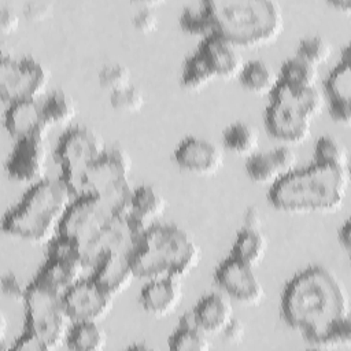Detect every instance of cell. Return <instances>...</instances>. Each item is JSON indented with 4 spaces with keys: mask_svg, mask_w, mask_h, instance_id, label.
Wrapping results in <instances>:
<instances>
[{
    "mask_svg": "<svg viewBox=\"0 0 351 351\" xmlns=\"http://www.w3.org/2000/svg\"><path fill=\"white\" fill-rule=\"evenodd\" d=\"M130 171L129 154L122 147L112 145L85 173L84 195H96L106 200L117 214L129 215L134 191Z\"/></svg>",
    "mask_w": 351,
    "mask_h": 351,
    "instance_id": "cell-6",
    "label": "cell"
},
{
    "mask_svg": "<svg viewBox=\"0 0 351 351\" xmlns=\"http://www.w3.org/2000/svg\"><path fill=\"white\" fill-rule=\"evenodd\" d=\"M314 162L336 167H348V154L339 140L332 136H322L314 145Z\"/></svg>",
    "mask_w": 351,
    "mask_h": 351,
    "instance_id": "cell-33",
    "label": "cell"
},
{
    "mask_svg": "<svg viewBox=\"0 0 351 351\" xmlns=\"http://www.w3.org/2000/svg\"><path fill=\"white\" fill-rule=\"evenodd\" d=\"M200 256L199 244L186 230L177 225L155 222L141 233L130 262L136 278H181L199 265Z\"/></svg>",
    "mask_w": 351,
    "mask_h": 351,
    "instance_id": "cell-4",
    "label": "cell"
},
{
    "mask_svg": "<svg viewBox=\"0 0 351 351\" xmlns=\"http://www.w3.org/2000/svg\"><path fill=\"white\" fill-rule=\"evenodd\" d=\"M244 66L239 47L217 37L206 36L191 53L181 69V85L189 90H197L215 78L237 77Z\"/></svg>",
    "mask_w": 351,
    "mask_h": 351,
    "instance_id": "cell-7",
    "label": "cell"
},
{
    "mask_svg": "<svg viewBox=\"0 0 351 351\" xmlns=\"http://www.w3.org/2000/svg\"><path fill=\"white\" fill-rule=\"evenodd\" d=\"M329 112L333 121L348 125L351 121V59L350 48L346 47L340 62L329 73L324 84Z\"/></svg>",
    "mask_w": 351,
    "mask_h": 351,
    "instance_id": "cell-18",
    "label": "cell"
},
{
    "mask_svg": "<svg viewBox=\"0 0 351 351\" xmlns=\"http://www.w3.org/2000/svg\"><path fill=\"white\" fill-rule=\"evenodd\" d=\"M166 210V199L151 185L134 188L129 215L144 229L154 225Z\"/></svg>",
    "mask_w": 351,
    "mask_h": 351,
    "instance_id": "cell-24",
    "label": "cell"
},
{
    "mask_svg": "<svg viewBox=\"0 0 351 351\" xmlns=\"http://www.w3.org/2000/svg\"><path fill=\"white\" fill-rule=\"evenodd\" d=\"M117 217L121 215L101 197L82 195L73 199L59 223L58 234L73 240L78 245L85 265L89 266L95 245Z\"/></svg>",
    "mask_w": 351,
    "mask_h": 351,
    "instance_id": "cell-9",
    "label": "cell"
},
{
    "mask_svg": "<svg viewBox=\"0 0 351 351\" xmlns=\"http://www.w3.org/2000/svg\"><path fill=\"white\" fill-rule=\"evenodd\" d=\"M350 184L348 167L313 163L271 184L267 199L287 213H329L341 207Z\"/></svg>",
    "mask_w": 351,
    "mask_h": 351,
    "instance_id": "cell-3",
    "label": "cell"
},
{
    "mask_svg": "<svg viewBox=\"0 0 351 351\" xmlns=\"http://www.w3.org/2000/svg\"><path fill=\"white\" fill-rule=\"evenodd\" d=\"M180 26L202 38L217 36L239 48H254L281 34L284 15L274 0H199L182 8Z\"/></svg>",
    "mask_w": 351,
    "mask_h": 351,
    "instance_id": "cell-1",
    "label": "cell"
},
{
    "mask_svg": "<svg viewBox=\"0 0 351 351\" xmlns=\"http://www.w3.org/2000/svg\"><path fill=\"white\" fill-rule=\"evenodd\" d=\"M97 78L100 86L107 89L108 92H114L132 84L130 70L128 69V66L118 62L103 64L97 73Z\"/></svg>",
    "mask_w": 351,
    "mask_h": 351,
    "instance_id": "cell-35",
    "label": "cell"
},
{
    "mask_svg": "<svg viewBox=\"0 0 351 351\" xmlns=\"http://www.w3.org/2000/svg\"><path fill=\"white\" fill-rule=\"evenodd\" d=\"M217 285L230 298L247 306L259 304L265 299V287L252 266L229 255L215 269Z\"/></svg>",
    "mask_w": 351,
    "mask_h": 351,
    "instance_id": "cell-14",
    "label": "cell"
},
{
    "mask_svg": "<svg viewBox=\"0 0 351 351\" xmlns=\"http://www.w3.org/2000/svg\"><path fill=\"white\" fill-rule=\"evenodd\" d=\"M182 300V284L177 277H156L140 291V304L152 317H167L180 306Z\"/></svg>",
    "mask_w": 351,
    "mask_h": 351,
    "instance_id": "cell-21",
    "label": "cell"
},
{
    "mask_svg": "<svg viewBox=\"0 0 351 351\" xmlns=\"http://www.w3.org/2000/svg\"><path fill=\"white\" fill-rule=\"evenodd\" d=\"M19 26V14L18 11L8 4L0 5V29L3 34H11Z\"/></svg>",
    "mask_w": 351,
    "mask_h": 351,
    "instance_id": "cell-41",
    "label": "cell"
},
{
    "mask_svg": "<svg viewBox=\"0 0 351 351\" xmlns=\"http://www.w3.org/2000/svg\"><path fill=\"white\" fill-rule=\"evenodd\" d=\"M145 99L143 92L133 84L110 92V104L112 108L123 112H137L144 107Z\"/></svg>",
    "mask_w": 351,
    "mask_h": 351,
    "instance_id": "cell-36",
    "label": "cell"
},
{
    "mask_svg": "<svg viewBox=\"0 0 351 351\" xmlns=\"http://www.w3.org/2000/svg\"><path fill=\"white\" fill-rule=\"evenodd\" d=\"M237 77L240 84L255 95H270L280 81L278 74L263 60L244 63Z\"/></svg>",
    "mask_w": 351,
    "mask_h": 351,
    "instance_id": "cell-28",
    "label": "cell"
},
{
    "mask_svg": "<svg viewBox=\"0 0 351 351\" xmlns=\"http://www.w3.org/2000/svg\"><path fill=\"white\" fill-rule=\"evenodd\" d=\"M298 155L289 145H281L267 152H254L247 158L248 177L261 184H274L296 169Z\"/></svg>",
    "mask_w": 351,
    "mask_h": 351,
    "instance_id": "cell-19",
    "label": "cell"
},
{
    "mask_svg": "<svg viewBox=\"0 0 351 351\" xmlns=\"http://www.w3.org/2000/svg\"><path fill=\"white\" fill-rule=\"evenodd\" d=\"M191 313L195 324L210 336L222 333L234 317L229 299L219 293L204 295Z\"/></svg>",
    "mask_w": 351,
    "mask_h": 351,
    "instance_id": "cell-23",
    "label": "cell"
},
{
    "mask_svg": "<svg viewBox=\"0 0 351 351\" xmlns=\"http://www.w3.org/2000/svg\"><path fill=\"white\" fill-rule=\"evenodd\" d=\"M278 78L281 84L292 89L317 86L315 84L318 80V67L295 55L282 63Z\"/></svg>",
    "mask_w": 351,
    "mask_h": 351,
    "instance_id": "cell-30",
    "label": "cell"
},
{
    "mask_svg": "<svg viewBox=\"0 0 351 351\" xmlns=\"http://www.w3.org/2000/svg\"><path fill=\"white\" fill-rule=\"evenodd\" d=\"M110 292L101 288L92 277L82 278L63 295L66 311L73 322H100L114 306Z\"/></svg>",
    "mask_w": 351,
    "mask_h": 351,
    "instance_id": "cell-15",
    "label": "cell"
},
{
    "mask_svg": "<svg viewBox=\"0 0 351 351\" xmlns=\"http://www.w3.org/2000/svg\"><path fill=\"white\" fill-rule=\"evenodd\" d=\"M43 114L49 126H62L70 123L77 115L74 99L63 89H55L47 95L41 103Z\"/></svg>",
    "mask_w": 351,
    "mask_h": 351,
    "instance_id": "cell-32",
    "label": "cell"
},
{
    "mask_svg": "<svg viewBox=\"0 0 351 351\" xmlns=\"http://www.w3.org/2000/svg\"><path fill=\"white\" fill-rule=\"evenodd\" d=\"M261 213L256 207H248L244 214V226L251 229H261Z\"/></svg>",
    "mask_w": 351,
    "mask_h": 351,
    "instance_id": "cell-44",
    "label": "cell"
},
{
    "mask_svg": "<svg viewBox=\"0 0 351 351\" xmlns=\"http://www.w3.org/2000/svg\"><path fill=\"white\" fill-rule=\"evenodd\" d=\"M74 196L59 178H44L30 189L3 218V230L33 243H49Z\"/></svg>",
    "mask_w": 351,
    "mask_h": 351,
    "instance_id": "cell-5",
    "label": "cell"
},
{
    "mask_svg": "<svg viewBox=\"0 0 351 351\" xmlns=\"http://www.w3.org/2000/svg\"><path fill=\"white\" fill-rule=\"evenodd\" d=\"M4 126L15 140L33 134H48L51 128L44 118L41 103L36 99L10 103L4 114Z\"/></svg>",
    "mask_w": 351,
    "mask_h": 351,
    "instance_id": "cell-22",
    "label": "cell"
},
{
    "mask_svg": "<svg viewBox=\"0 0 351 351\" xmlns=\"http://www.w3.org/2000/svg\"><path fill=\"white\" fill-rule=\"evenodd\" d=\"M267 251V239L261 229L243 228L234 240L230 255L252 267L258 266Z\"/></svg>",
    "mask_w": 351,
    "mask_h": 351,
    "instance_id": "cell-27",
    "label": "cell"
},
{
    "mask_svg": "<svg viewBox=\"0 0 351 351\" xmlns=\"http://www.w3.org/2000/svg\"><path fill=\"white\" fill-rule=\"evenodd\" d=\"M49 145L47 134H33L16 140L5 163L10 178L21 182H38L47 178Z\"/></svg>",
    "mask_w": 351,
    "mask_h": 351,
    "instance_id": "cell-13",
    "label": "cell"
},
{
    "mask_svg": "<svg viewBox=\"0 0 351 351\" xmlns=\"http://www.w3.org/2000/svg\"><path fill=\"white\" fill-rule=\"evenodd\" d=\"M281 317L310 347L350 319V298L343 281L328 267L313 265L295 274L281 293Z\"/></svg>",
    "mask_w": 351,
    "mask_h": 351,
    "instance_id": "cell-2",
    "label": "cell"
},
{
    "mask_svg": "<svg viewBox=\"0 0 351 351\" xmlns=\"http://www.w3.org/2000/svg\"><path fill=\"white\" fill-rule=\"evenodd\" d=\"M107 344V335L100 322H73L66 346L73 351H100Z\"/></svg>",
    "mask_w": 351,
    "mask_h": 351,
    "instance_id": "cell-29",
    "label": "cell"
},
{
    "mask_svg": "<svg viewBox=\"0 0 351 351\" xmlns=\"http://www.w3.org/2000/svg\"><path fill=\"white\" fill-rule=\"evenodd\" d=\"M12 351H45L43 343L29 330H23V333L15 339L14 344L10 347Z\"/></svg>",
    "mask_w": 351,
    "mask_h": 351,
    "instance_id": "cell-42",
    "label": "cell"
},
{
    "mask_svg": "<svg viewBox=\"0 0 351 351\" xmlns=\"http://www.w3.org/2000/svg\"><path fill=\"white\" fill-rule=\"evenodd\" d=\"M222 335L229 343H241L245 336V325L241 319L233 317V319L223 329Z\"/></svg>",
    "mask_w": 351,
    "mask_h": 351,
    "instance_id": "cell-43",
    "label": "cell"
},
{
    "mask_svg": "<svg viewBox=\"0 0 351 351\" xmlns=\"http://www.w3.org/2000/svg\"><path fill=\"white\" fill-rule=\"evenodd\" d=\"M86 265L78 245L60 234L49 241L48 258L32 282L59 295H64L84 277Z\"/></svg>",
    "mask_w": 351,
    "mask_h": 351,
    "instance_id": "cell-11",
    "label": "cell"
},
{
    "mask_svg": "<svg viewBox=\"0 0 351 351\" xmlns=\"http://www.w3.org/2000/svg\"><path fill=\"white\" fill-rule=\"evenodd\" d=\"M351 346V319L344 321L328 335H325L314 348L318 350H336L348 348Z\"/></svg>",
    "mask_w": 351,
    "mask_h": 351,
    "instance_id": "cell-38",
    "label": "cell"
},
{
    "mask_svg": "<svg viewBox=\"0 0 351 351\" xmlns=\"http://www.w3.org/2000/svg\"><path fill=\"white\" fill-rule=\"evenodd\" d=\"M52 7L47 0H30L23 4V14L30 21H43L52 12Z\"/></svg>",
    "mask_w": 351,
    "mask_h": 351,
    "instance_id": "cell-40",
    "label": "cell"
},
{
    "mask_svg": "<svg viewBox=\"0 0 351 351\" xmlns=\"http://www.w3.org/2000/svg\"><path fill=\"white\" fill-rule=\"evenodd\" d=\"M333 53V45L330 41L322 36L314 34L304 37L298 47L296 55L314 66L325 63Z\"/></svg>",
    "mask_w": 351,
    "mask_h": 351,
    "instance_id": "cell-34",
    "label": "cell"
},
{
    "mask_svg": "<svg viewBox=\"0 0 351 351\" xmlns=\"http://www.w3.org/2000/svg\"><path fill=\"white\" fill-rule=\"evenodd\" d=\"M49 70L30 56L14 59L4 55L0 63V96L5 103L33 100L49 84Z\"/></svg>",
    "mask_w": 351,
    "mask_h": 351,
    "instance_id": "cell-12",
    "label": "cell"
},
{
    "mask_svg": "<svg viewBox=\"0 0 351 351\" xmlns=\"http://www.w3.org/2000/svg\"><path fill=\"white\" fill-rule=\"evenodd\" d=\"M23 306L25 329L38 337L45 351H53L66 344L73 321L66 311L62 295L30 282L26 287Z\"/></svg>",
    "mask_w": 351,
    "mask_h": 351,
    "instance_id": "cell-8",
    "label": "cell"
},
{
    "mask_svg": "<svg viewBox=\"0 0 351 351\" xmlns=\"http://www.w3.org/2000/svg\"><path fill=\"white\" fill-rule=\"evenodd\" d=\"M333 7L340 8L341 11H348L351 8V1L350 0H332L329 1Z\"/></svg>",
    "mask_w": 351,
    "mask_h": 351,
    "instance_id": "cell-46",
    "label": "cell"
},
{
    "mask_svg": "<svg viewBox=\"0 0 351 351\" xmlns=\"http://www.w3.org/2000/svg\"><path fill=\"white\" fill-rule=\"evenodd\" d=\"M222 143L226 149L248 158L258 148L259 132L254 125L237 121L223 130Z\"/></svg>",
    "mask_w": 351,
    "mask_h": 351,
    "instance_id": "cell-31",
    "label": "cell"
},
{
    "mask_svg": "<svg viewBox=\"0 0 351 351\" xmlns=\"http://www.w3.org/2000/svg\"><path fill=\"white\" fill-rule=\"evenodd\" d=\"M158 4H159L158 1L138 3V7L132 15V23L138 32L151 33L156 29L159 18L155 11V5Z\"/></svg>",
    "mask_w": 351,
    "mask_h": 351,
    "instance_id": "cell-37",
    "label": "cell"
},
{
    "mask_svg": "<svg viewBox=\"0 0 351 351\" xmlns=\"http://www.w3.org/2000/svg\"><path fill=\"white\" fill-rule=\"evenodd\" d=\"M269 96H270V100H278L281 103H285L302 111L311 119L315 115H318L325 106L324 93L317 86H311L306 89H292L278 81L277 86L273 89V92Z\"/></svg>",
    "mask_w": 351,
    "mask_h": 351,
    "instance_id": "cell-25",
    "label": "cell"
},
{
    "mask_svg": "<svg viewBox=\"0 0 351 351\" xmlns=\"http://www.w3.org/2000/svg\"><path fill=\"white\" fill-rule=\"evenodd\" d=\"M265 125L270 136L287 144L303 143L311 133V118L278 100L267 104Z\"/></svg>",
    "mask_w": 351,
    "mask_h": 351,
    "instance_id": "cell-16",
    "label": "cell"
},
{
    "mask_svg": "<svg viewBox=\"0 0 351 351\" xmlns=\"http://www.w3.org/2000/svg\"><path fill=\"white\" fill-rule=\"evenodd\" d=\"M167 343L171 351H208L213 347L210 335L195 324L191 311L181 317Z\"/></svg>",
    "mask_w": 351,
    "mask_h": 351,
    "instance_id": "cell-26",
    "label": "cell"
},
{
    "mask_svg": "<svg viewBox=\"0 0 351 351\" xmlns=\"http://www.w3.org/2000/svg\"><path fill=\"white\" fill-rule=\"evenodd\" d=\"M106 149L101 134L89 126H73L60 136L53 155L60 166V178L74 197L84 195L85 173Z\"/></svg>",
    "mask_w": 351,
    "mask_h": 351,
    "instance_id": "cell-10",
    "label": "cell"
},
{
    "mask_svg": "<svg viewBox=\"0 0 351 351\" xmlns=\"http://www.w3.org/2000/svg\"><path fill=\"white\" fill-rule=\"evenodd\" d=\"M129 251H107L93 266L92 278L112 296L125 292L136 278Z\"/></svg>",
    "mask_w": 351,
    "mask_h": 351,
    "instance_id": "cell-20",
    "label": "cell"
},
{
    "mask_svg": "<svg viewBox=\"0 0 351 351\" xmlns=\"http://www.w3.org/2000/svg\"><path fill=\"white\" fill-rule=\"evenodd\" d=\"M339 243L344 248V251H350L351 248V222L346 221L340 228H339Z\"/></svg>",
    "mask_w": 351,
    "mask_h": 351,
    "instance_id": "cell-45",
    "label": "cell"
},
{
    "mask_svg": "<svg viewBox=\"0 0 351 351\" xmlns=\"http://www.w3.org/2000/svg\"><path fill=\"white\" fill-rule=\"evenodd\" d=\"M174 160L178 167L188 173L211 176L222 167L225 155L222 148L215 143L191 136L177 145L174 149Z\"/></svg>",
    "mask_w": 351,
    "mask_h": 351,
    "instance_id": "cell-17",
    "label": "cell"
},
{
    "mask_svg": "<svg viewBox=\"0 0 351 351\" xmlns=\"http://www.w3.org/2000/svg\"><path fill=\"white\" fill-rule=\"evenodd\" d=\"M1 292L5 298H8L14 303H23L26 296V288H23L19 280L8 273L1 277Z\"/></svg>",
    "mask_w": 351,
    "mask_h": 351,
    "instance_id": "cell-39",
    "label": "cell"
},
{
    "mask_svg": "<svg viewBox=\"0 0 351 351\" xmlns=\"http://www.w3.org/2000/svg\"><path fill=\"white\" fill-rule=\"evenodd\" d=\"M129 350H151V346L145 343H134L129 347Z\"/></svg>",
    "mask_w": 351,
    "mask_h": 351,
    "instance_id": "cell-47",
    "label": "cell"
}]
</instances>
